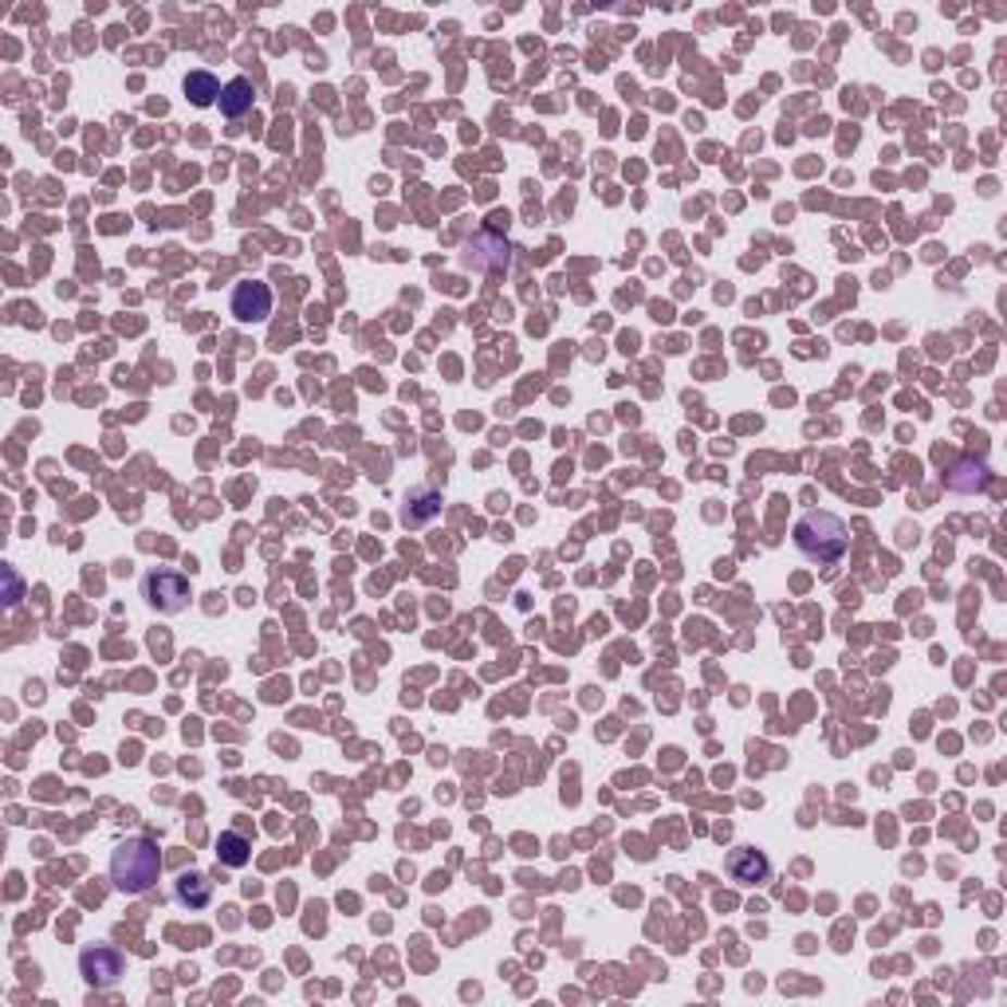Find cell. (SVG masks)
<instances>
[{
    "instance_id": "1",
    "label": "cell",
    "mask_w": 1007,
    "mask_h": 1007,
    "mask_svg": "<svg viewBox=\"0 0 1007 1007\" xmlns=\"http://www.w3.org/2000/svg\"><path fill=\"white\" fill-rule=\"evenodd\" d=\"M792 539H795V551L819 567L838 563V559L850 551V527H846L834 512H822V508L803 512L799 520H795Z\"/></svg>"
},
{
    "instance_id": "2",
    "label": "cell",
    "mask_w": 1007,
    "mask_h": 1007,
    "mask_svg": "<svg viewBox=\"0 0 1007 1007\" xmlns=\"http://www.w3.org/2000/svg\"><path fill=\"white\" fill-rule=\"evenodd\" d=\"M162 878V854L150 838H123L111 850V882L119 894H150Z\"/></svg>"
},
{
    "instance_id": "3",
    "label": "cell",
    "mask_w": 1007,
    "mask_h": 1007,
    "mask_svg": "<svg viewBox=\"0 0 1007 1007\" xmlns=\"http://www.w3.org/2000/svg\"><path fill=\"white\" fill-rule=\"evenodd\" d=\"M142 598L146 607L158 610V614H182L189 607V598H194V586L174 567H150L142 575Z\"/></svg>"
},
{
    "instance_id": "4",
    "label": "cell",
    "mask_w": 1007,
    "mask_h": 1007,
    "mask_svg": "<svg viewBox=\"0 0 1007 1007\" xmlns=\"http://www.w3.org/2000/svg\"><path fill=\"white\" fill-rule=\"evenodd\" d=\"M79 977L95 992H107L126 977V956L114 945H91L79 953Z\"/></svg>"
},
{
    "instance_id": "5",
    "label": "cell",
    "mask_w": 1007,
    "mask_h": 1007,
    "mask_svg": "<svg viewBox=\"0 0 1007 1007\" xmlns=\"http://www.w3.org/2000/svg\"><path fill=\"white\" fill-rule=\"evenodd\" d=\"M461 264L469 272H508L512 264V245L496 233H476L461 252Z\"/></svg>"
},
{
    "instance_id": "6",
    "label": "cell",
    "mask_w": 1007,
    "mask_h": 1007,
    "mask_svg": "<svg viewBox=\"0 0 1007 1007\" xmlns=\"http://www.w3.org/2000/svg\"><path fill=\"white\" fill-rule=\"evenodd\" d=\"M228 311L237 323H264L272 315V288L260 279H240L233 296H228Z\"/></svg>"
},
{
    "instance_id": "7",
    "label": "cell",
    "mask_w": 1007,
    "mask_h": 1007,
    "mask_svg": "<svg viewBox=\"0 0 1007 1007\" xmlns=\"http://www.w3.org/2000/svg\"><path fill=\"white\" fill-rule=\"evenodd\" d=\"M724 870L736 885H763L771 878V858L756 846H736L724 858Z\"/></svg>"
},
{
    "instance_id": "8",
    "label": "cell",
    "mask_w": 1007,
    "mask_h": 1007,
    "mask_svg": "<svg viewBox=\"0 0 1007 1007\" xmlns=\"http://www.w3.org/2000/svg\"><path fill=\"white\" fill-rule=\"evenodd\" d=\"M445 508V496L437 493V488H430V484H418V488H410V496H406V508H401V524L410 527V532H422V527H430L437 515H442Z\"/></svg>"
},
{
    "instance_id": "9",
    "label": "cell",
    "mask_w": 1007,
    "mask_h": 1007,
    "mask_svg": "<svg viewBox=\"0 0 1007 1007\" xmlns=\"http://www.w3.org/2000/svg\"><path fill=\"white\" fill-rule=\"evenodd\" d=\"M174 897H177V905H186V909H206V905L213 902V882H209L201 870H186V874H177Z\"/></svg>"
},
{
    "instance_id": "10",
    "label": "cell",
    "mask_w": 1007,
    "mask_h": 1007,
    "mask_svg": "<svg viewBox=\"0 0 1007 1007\" xmlns=\"http://www.w3.org/2000/svg\"><path fill=\"white\" fill-rule=\"evenodd\" d=\"M252 103H257V87H252V79H245V75H237V79L225 83V91H221V114L225 119H240V114L252 111Z\"/></svg>"
},
{
    "instance_id": "11",
    "label": "cell",
    "mask_w": 1007,
    "mask_h": 1007,
    "mask_svg": "<svg viewBox=\"0 0 1007 1007\" xmlns=\"http://www.w3.org/2000/svg\"><path fill=\"white\" fill-rule=\"evenodd\" d=\"M182 91H186V99L194 107H216L221 103V79H216L213 72H189L186 83H182Z\"/></svg>"
},
{
    "instance_id": "12",
    "label": "cell",
    "mask_w": 1007,
    "mask_h": 1007,
    "mask_svg": "<svg viewBox=\"0 0 1007 1007\" xmlns=\"http://www.w3.org/2000/svg\"><path fill=\"white\" fill-rule=\"evenodd\" d=\"M216 858H221L225 866H233V870H245L248 858H252V843H248L245 834L225 831L221 838H216Z\"/></svg>"
},
{
    "instance_id": "13",
    "label": "cell",
    "mask_w": 1007,
    "mask_h": 1007,
    "mask_svg": "<svg viewBox=\"0 0 1007 1007\" xmlns=\"http://www.w3.org/2000/svg\"><path fill=\"white\" fill-rule=\"evenodd\" d=\"M987 484V464L984 461H960L948 473V488L953 493H980Z\"/></svg>"
},
{
    "instance_id": "14",
    "label": "cell",
    "mask_w": 1007,
    "mask_h": 1007,
    "mask_svg": "<svg viewBox=\"0 0 1007 1007\" xmlns=\"http://www.w3.org/2000/svg\"><path fill=\"white\" fill-rule=\"evenodd\" d=\"M0 575H4V607L16 610V607L24 602V583H21V575H16V567H12V563H4V571H0Z\"/></svg>"
}]
</instances>
